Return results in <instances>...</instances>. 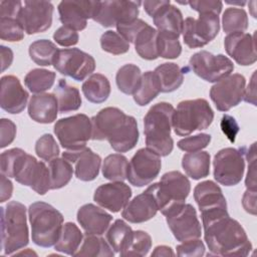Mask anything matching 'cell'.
<instances>
[{
  "mask_svg": "<svg viewBox=\"0 0 257 257\" xmlns=\"http://www.w3.org/2000/svg\"><path fill=\"white\" fill-rule=\"evenodd\" d=\"M211 142V136L208 134H198L193 137H188L182 139L178 142L177 146L180 150L184 152L194 153L201 151L206 148Z\"/></svg>",
  "mask_w": 257,
  "mask_h": 257,
  "instance_id": "681fc988",
  "label": "cell"
},
{
  "mask_svg": "<svg viewBox=\"0 0 257 257\" xmlns=\"http://www.w3.org/2000/svg\"><path fill=\"white\" fill-rule=\"evenodd\" d=\"M158 202L159 210L166 215L170 210L185 203L191 191L189 179L179 171L163 175L159 183L151 185Z\"/></svg>",
  "mask_w": 257,
  "mask_h": 257,
  "instance_id": "ba28073f",
  "label": "cell"
},
{
  "mask_svg": "<svg viewBox=\"0 0 257 257\" xmlns=\"http://www.w3.org/2000/svg\"><path fill=\"white\" fill-rule=\"evenodd\" d=\"M161 92L158 78L154 71H146L141 78L140 85L134 95L137 104L144 106L149 104Z\"/></svg>",
  "mask_w": 257,
  "mask_h": 257,
  "instance_id": "e575fe53",
  "label": "cell"
},
{
  "mask_svg": "<svg viewBox=\"0 0 257 257\" xmlns=\"http://www.w3.org/2000/svg\"><path fill=\"white\" fill-rule=\"evenodd\" d=\"M194 199L200 209L202 222L228 214L227 202L222 190L213 181L199 183L194 189Z\"/></svg>",
  "mask_w": 257,
  "mask_h": 257,
  "instance_id": "ac0fdd59",
  "label": "cell"
},
{
  "mask_svg": "<svg viewBox=\"0 0 257 257\" xmlns=\"http://www.w3.org/2000/svg\"><path fill=\"white\" fill-rule=\"evenodd\" d=\"M35 153L40 159L50 162L54 158H57L60 152L54 138L50 134H45L37 140L35 144Z\"/></svg>",
  "mask_w": 257,
  "mask_h": 257,
  "instance_id": "c3c4849f",
  "label": "cell"
},
{
  "mask_svg": "<svg viewBox=\"0 0 257 257\" xmlns=\"http://www.w3.org/2000/svg\"><path fill=\"white\" fill-rule=\"evenodd\" d=\"M248 159V173L245 181L246 187L249 190H256V155H255V144H253L247 152H245Z\"/></svg>",
  "mask_w": 257,
  "mask_h": 257,
  "instance_id": "11a10c76",
  "label": "cell"
},
{
  "mask_svg": "<svg viewBox=\"0 0 257 257\" xmlns=\"http://www.w3.org/2000/svg\"><path fill=\"white\" fill-rule=\"evenodd\" d=\"M214 119V111L204 98L181 101L173 114V128L177 136L186 137L195 131L209 127Z\"/></svg>",
  "mask_w": 257,
  "mask_h": 257,
  "instance_id": "52a82bcc",
  "label": "cell"
},
{
  "mask_svg": "<svg viewBox=\"0 0 257 257\" xmlns=\"http://www.w3.org/2000/svg\"><path fill=\"white\" fill-rule=\"evenodd\" d=\"M158 211V202L150 186L145 192L136 196L125 205L121 212V217L131 223L139 224L154 218Z\"/></svg>",
  "mask_w": 257,
  "mask_h": 257,
  "instance_id": "cb8c5ba5",
  "label": "cell"
},
{
  "mask_svg": "<svg viewBox=\"0 0 257 257\" xmlns=\"http://www.w3.org/2000/svg\"><path fill=\"white\" fill-rule=\"evenodd\" d=\"M1 240L6 255L24 248L29 242L26 207L17 201L1 207Z\"/></svg>",
  "mask_w": 257,
  "mask_h": 257,
  "instance_id": "8992f818",
  "label": "cell"
},
{
  "mask_svg": "<svg viewBox=\"0 0 257 257\" xmlns=\"http://www.w3.org/2000/svg\"><path fill=\"white\" fill-rule=\"evenodd\" d=\"M1 70L4 71L5 69H7L12 61H13V52L9 47H6L4 45H1Z\"/></svg>",
  "mask_w": 257,
  "mask_h": 257,
  "instance_id": "be15d7a7",
  "label": "cell"
},
{
  "mask_svg": "<svg viewBox=\"0 0 257 257\" xmlns=\"http://www.w3.org/2000/svg\"><path fill=\"white\" fill-rule=\"evenodd\" d=\"M54 94L57 99L58 110L61 113L77 110L81 106L79 90L75 86L69 85L63 78L57 81Z\"/></svg>",
  "mask_w": 257,
  "mask_h": 257,
  "instance_id": "1f68e13d",
  "label": "cell"
},
{
  "mask_svg": "<svg viewBox=\"0 0 257 257\" xmlns=\"http://www.w3.org/2000/svg\"><path fill=\"white\" fill-rule=\"evenodd\" d=\"M82 92L85 98L92 103L104 102L110 94V83L101 73L91 74L82 83Z\"/></svg>",
  "mask_w": 257,
  "mask_h": 257,
  "instance_id": "4dcf8cb0",
  "label": "cell"
},
{
  "mask_svg": "<svg viewBox=\"0 0 257 257\" xmlns=\"http://www.w3.org/2000/svg\"><path fill=\"white\" fill-rule=\"evenodd\" d=\"M219 15L207 12L200 13L199 17H187L183 25V39L190 48H199L211 42L219 33Z\"/></svg>",
  "mask_w": 257,
  "mask_h": 257,
  "instance_id": "8fae6325",
  "label": "cell"
},
{
  "mask_svg": "<svg viewBox=\"0 0 257 257\" xmlns=\"http://www.w3.org/2000/svg\"><path fill=\"white\" fill-rule=\"evenodd\" d=\"M29 94L23 88L20 80L14 75L1 77V108L9 113H20L24 110Z\"/></svg>",
  "mask_w": 257,
  "mask_h": 257,
  "instance_id": "d4e9b609",
  "label": "cell"
},
{
  "mask_svg": "<svg viewBox=\"0 0 257 257\" xmlns=\"http://www.w3.org/2000/svg\"><path fill=\"white\" fill-rule=\"evenodd\" d=\"M205 254V245L199 238L182 242L177 246L178 256L188 257H201Z\"/></svg>",
  "mask_w": 257,
  "mask_h": 257,
  "instance_id": "816d5d0a",
  "label": "cell"
},
{
  "mask_svg": "<svg viewBox=\"0 0 257 257\" xmlns=\"http://www.w3.org/2000/svg\"><path fill=\"white\" fill-rule=\"evenodd\" d=\"M174 106L169 102L154 104L144 117V134L147 148L160 157L170 155L174 148L171 137Z\"/></svg>",
  "mask_w": 257,
  "mask_h": 257,
  "instance_id": "277c9868",
  "label": "cell"
},
{
  "mask_svg": "<svg viewBox=\"0 0 257 257\" xmlns=\"http://www.w3.org/2000/svg\"><path fill=\"white\" fill-rule=\"evenodd\" d=\"M157 40L158 30L148 24L137 34L134 40L137 53L147 60L157 59L159 57Z\"/></svg>",
  "mask_w": 257,
  "mask_h": 257,
  "instance_id": "d6a6232c",
  "label": "cell"
},
{
  "mask_svg": "<svg viewBox=\"0 0 257 257\" xmlns=\"http://www.w3.org/2000/svg\"><path fill=\"white\" fill-rule=\"evenodd\" d=\"M132 197V190L123 182H112L100 185L94 192L93 200L100 207L112 213L125 207Z\"/></svg>",
  "mask_w": 257,
  "mask_h": 257,
  "instance_id": "603a6c76",
  "label": "cell"
},
{
  "mask_svg": "<svg viewBox=\"0 0 257 257\" xmlns=\"http://www.w3.org/2000/svg\"><path fill=\"white\" fill-rule=\"evenodd\" d=\"M220 126L222 132L226 135V137L229 139V141L231 143L235 142L236 136L239 133V124L237 123L236 119L229 115V114H224L221 118V122H220Z\"/></svg>",
  "mask_w": 257,
  "mask_h": 257,
  "instance_id": "6f0895ef",
  "label": "cell"
},
{
  "mask_svg": "<svg viewBox=\"0 0 257 257\" xmlns=\"http://www.w3.org/2000/svg\"><path fill=\"white\" fill-rule=\"evenodd\" d=\"M13 192V185L11 181L4 175L1 174V197L0 202L3 203L11 198Z\"/></svg>",
  "mask_w": 257,
  "mask_h": 257,
  "instance_id": "94428289",
  "label": "cell"
},
{
  "mask_svg": "<svg viewBox=\"0 0 257 257\" xmlns=\"http://www.w3.org/2000/svg\"><path fill=\"white\" fill-rule=\"evenodd\" d=\"M28 217L33 243L44 248L55 245L63 227L62 214L45 202H35L28 208Z\"/></svg>",
  "mask_w": 257,
  "mask_h": 257,
  "instance_id": "5b68a950",
  "label": "cell"
},
{
  "mask_svg": "<svg viewBox=\"0 0 257 257\" xmlns=\"http://www.w3.org/2000/svg\"><path fill=\"white\" fill-rule=\"evenodd\" d=\"M51 190H57L66 186L73 174L72 165L64 158H54L48 165Z\"/></svg>",
  "mask_w": 257,
  "mask_h": 257,
  "instance_id": "f35d334b",
  "label": "cell"
},
{
  "mask_svg": "<svg viewBox=\"0 0 257 257\" xmlns=\"http://www.w3.org/2000/svg\"><path fill=\"white\" fill-rule=\"evenodd\" d=\"M54 134L63 149H81L91 139V120L83 113L60 118L54 124Z\"/></svg>",
  "mask_w": 257,
  "mask_h": 257,
  "instance_id": "9c48e42d",
  "label": "cell"
},
{
  "mask_svg": "<svg viewBox=\"0 0 257 257\" xmlns=\"http://www.w3.org/2000/svg\"><path fill=\"white\" fill-rule=\"evenodd\" d=\"M141 1H96L92 19L103 27L116 26L138 18Z\"/></svg>",
  "mask_w": 257,
  "mask_h": 257,
  "instance_id": "9a60e30c",
  "label": "cell"
},
{
  "mask_svg": "<svg viewBox=\"0 0 257 257\" xmlns=\"http://www.w3.org/2000/svg\"><path fill=\"white\" fill-rule=\"evenodd\" d=\"M77 221L85 234L102 235L112 220V216L93 204L81 206L76 215Z\"/></svg>",
  "mask_w": 257,
  "mask_h": 257,
  "instance_id": "484cf974",
  "label": "cell"
},
{
  "mask_svg": "<svg viewBox=\"0 0 257 257\" xmlns=\"http://www.w3.org/2000/svg\"><path fill=\"white\" fill-rule=\"evenodd\" d=\"M246 79L242 74L234 73L217 81L210 89V97L220 111H228L244 98Z\"/></svg>",
  "mask_w": 257,
  "mask_h": 257,
  "instance_id": "e0dca14e",
  "label": "cell"
},
{
  "mask_svg": "<svg viewBox=\"0 0 257 257\" xmlns=\"http://www.w3.org/2000/svg\"><path fill=\"white\" fill-rule=\"evenodd\" d=\"M188 4L190 7L199 12V13H207V12H212L217 15L220 14L222 8H223V3L219 0H199V1H189Z\"/></svg>",
  "mask_w": 257,
  "mask_h": 257,
  "instance_id": "db71d44e",
  "label": "cell"
},
{
  "mask_svg": "<svg viewBox=\"0 0 257 257\" xmlns=\"http://www.w3.org/2000/svg\"><path fill=\"white\" fill-rule=\"evenodd\" d=\"M57 51V46L48 39L36 40L29 46L30 58L41 66L53 65Z\"/></svg>",
  "mask_w": 257,
  "mask_h": 257,
  "instance_id": "60d3db41",
  "label": "cell"
},
{
  "mask_svg": "<svg viewBox=\"0 0 257 257\" xmlns=\"http://www.w3.org/2000/svg\"><path fill=\"white\" fill-rule=\"evenodd\" d=\"M161 157L148 148H143L131 159L126 179L135 187H144L152 183L160 174Z\"/></svg>",
  "mask_w": 257,
  "mask_h": 257,
  "instance_id": "5bb4252c",
  "label": "cell"
},
{
  "mask_svg": "<svg viewBox=\"0 0 257 257\" xmlns=\"http://www.w3.org/2000/svg\"><path fill=\"white\" fill-rule=\"evenodd\" d=\"M91 120V140H106L118 153L131 151L139 141V128L134 116L117 107H104Z\"/></svg>",
  "mask_w": 257,
  "mask_h": 257,
  "instance_id": "6da1fadb",
  "label": "cell"
},
{
  "mask_svg": "<svg viewBox=\"0 0 257 257\" xmlns=\"http://www.w3.org/2000/svg\"><path fill=\"white\" fill-rule=\"evenodd\" d=\"M0 169L2 175L14 178L16 182L30 187L39 195L51 190L49 169L22 149L14 148L3 152L0 157Z\"/></svg>",
  "mask_w": 257,
  "mask_h": 257,
  "instance_id": "3957f363",
  "label": "cell"
},
{
  "mask_svg": "<svg viewBox=\"0 0 257 257\" xmlns=\"http://www.w3.org/2000/svg\"><path fill=\"white\" fill-rule=\"evenodd\" d=\"M222 25L225 33L243 32L248 28V16L244 9L230 7L222 16Z\"/></svg>",
  "mask_w": 257,
  "mask_h": 257,
  "instance_id": "7bdbcfd3",
  "label": "cell"
},
{
  "mask_svg": "<svg viewBox=\"0 0 257 257\" xmlns=\"http://www.w3.org/2000/svg\"><path fill=\"white\" fill-rule=\"evenodd\" d=\"M53 39L59 45L68 47V46L75 45L78 42L79 36H78V33L75 30H73V29H71L67 26L62 25L61 27H59L54 32Z\"/></svg>",
  "mask_w": 257,
  "mask_h": 257,
  "instance_id": "f5cc1de1",
  "label": "cell"
},
{
  "mask_svg": "<svg viewBox=\"0 0 257 257\" xmlns=\"http://www.w3.org/2000/svg\"><path fill=\"white\" fill-rule=\"evenodd\" d=\"M62 158L74 166L75 177L83 182L94 180L99 173L101 158L89 148L83 147L78 150H67Z\"/></svg>",
  "mask_w": 257,
  "mask_h": 257,
  "instance_id": "44dd1931",
  "label": "cell"
},
{
  "mask_svg": "<svg viewBox=\"0 0 257 257\" xmlns=\"http://www.w3.org/2000/svg\"><path fill=\"white\" fill-rule=\"evenodd\" d=\"M133 230L123 220L117 219L109 226L106 232V241L114 252L121 253L127 246L132 235Z\"/></svg>",
  "mask_w": 257,
  "mask_h": 257,
  "instance_id": "74e56055",
  "label": "cell"
},
{
  "mask_svg": "<svg viewBox=\"0 0 257 257\" xmlns=\"http://www.w3.org/2000/svg\"><path fill=\"white\" fill-rule=\"evenodd\" d=\"M158 54L159 57L174 59L180 56L182 52V46L179 41V37L171 34L158 31Z\"/></svg>",
  "mask_w": 257,
  "mask_h": 257,
  "instance_id": "f6af8a7d",
  "label": "cell"
},
{
  "mask_svg": "<svg viewBox=\"0 0 257 257\" xmlns=\"http://www.w3.org/2000/svg\"><path fill=\"white\" fill-rule=\"evenodd\" d=\"M0 37L10 42L23 39L24 29L17 18H0Z\"/></svg>",
  "mask_w": 257,
  "mask_h": 257,
  "instance_id": "7dc6e473",
  "label": "cell"
},
{
  "mask_svg": "<svg viewBox=\"0 0 257 257\" xmlns=\"http://www.w3.org/2000/svg\"><path fill=\"white\" fill-rule=\"evenodd\" d=\"M53 5L49 1H24L18 21L27 34L46 31L52 24Z\"/></svg>",
  "mask_w": 257,
  "mask_h": 257,
  "instance_id": "d6986e66",
  "label": "cell"
},
{
  "mask_svg": "<svg viewBox=\"0 0 257 257\" xmlns=\"http://www.w3.org/2000/svg\"><path fill=\"white\" fill-rule=\"evenodd\" d=\"M202 223L205 241L212 255L245 257L252 250L245 230L229 214Z\"/></svg>",
  "mask_w": 257,
  "mask_h": 257,
  "instance_id": "7a4b0ae2",
  "label": "cell"
},
{
  "mask_svg": "<svg viewBox=\"0 0 257 257\" xmlns=\"http://www.w3.org/2000/svg\"><path fill=\"white\" fill-rule=\"evenodd\" d=\"M0 133H1V141L0 148L3 149L10 145L16 136V125L15 123L7 118H2L0 120Z\"/></svg>",
  "mask_w": 257,
  "mask_h": 257,
  "instance_id": "9f6ffc18",
  "label": "cell"
},
{
  "mask_svg": "<svg viewBox=\"0 0 257 257\" xmlns=\"http://www.w3.org/2000/svg\"><path fill=\"white\" fill-rule=\"evenodd\" d=\"M55 72L43 68L30 70L24 78L26 87L33 93H42L52 87L55 80Z\"/></svg>",
  "mask_w": 257,
  "mask_h": 257,
  "instance_id": "b9f144b4",
  "label": "cell"
},
{
  "mask_svg": "<svg viewBox=\"0 0 257 257\" xmlns=\"http://www.w3.org/2000/svg\"><path fill=\"white\" fill-rule=\"evenodd\" d=\"M148 25L147 22H145L142 19H135L130 22H124V23H119L116 25L117 32L130 43H134V40L137 36V34Z\"/></svg>",
  "mask_w": 257,
  "mask_h": 257,
  "instance_id": "f907efd6",
  "label": "cell"
},
{
  "mask_svg": "<svg viewBox=\"0 0 257 257\" xmlns=\"http://www.w3.org/2000/svg\"><path fill=\"white\" fill-rule=\"evenodd\" d=\"M23 6L21 1H1L0 2V18H17L19 16L20 10Z\"/></svg>",
  "mask_w": 257,
  "mask_h": 257,
  "instance_id": "680465c9",
  "label": "cell"
},
{
  "mask_svg": "<svg viewBox=\"0 0 257 257\" xmlns=\"http://www.w3.org/2000/svg\"><path fill=\"white\" fill-rule=\"evenodd\" d=\"M161 92H172L177 90L184 81V72L182 68L173 62H165L154 70Z\"/></svg>",
  "mask_w": 257,
  "mask_h": 257,
  "instance_id": "f1b7e54d",
  "label": "cell"
},
{
  "mask_svg": "<svg viewBox=\"0 0 257 257\" xmlns=\"http://www.w3.org/2000/svg\"><path fill=\"white\" fill-rule=\"evenodd\" d=\"M53 67L60 74L81 81L94 71L95 60L79 48H64L58 49Z\"/></svg>",
  "mask_w": 257,
  "mask_h": 257,
  "instance_id": "7c38bea8",
  "label": "cell"
},
{
  "mask_svg": "<svg viewBox=\"0 0 257 257\" xmlns=\"http://www.w3.org/2000/svg\"><path fill=\"white\" fill-rule=\"evenodd\" d=\"M242 204L246 212L256 215V190H249L244 193Z\"/></svg>",
  "mask_w": 257,
  "mask_h": 257,
  "instance_id": "91938a15",
  "label": "cell"
},
{
  "mask_svg": "<svg viewBox=\"0 0 257 257\" xmlns=\"http://www.w3.org/2000/svg\"><path fill=\"white\" fill-rule=\"evenodd\" d=\"M100 46L102 50L119 55L128 51L130 43L116 31L107 30L100 37Z\"/></svg>",
  "mask_w": 257,
  "mask_h": 257,
  "instance_id": "bcb514c9",
  "label": "cell"
},
{
  "mask_svg": "<svg viewBox=\"0 0 257 257\" xmlns=\"http://www.w3.org/2000/svg\"><path fill=\"white\" fill-rule=\"evenodd\" d=\"M245 148H225L214 157V179L223 186H236L245 170Z\"/></svg>",
  "mask_w": 257,
  "mask_h": 257,
  "instance_id": "30bf717a",
  "label": "cell"
},
{
  "mask_svg": "<svg viewBox=\"0 0 257 257\" xmlns=\"http://www.w3.org/2000/svg\"><path fill=\"white\" fill-rule=\"evenodd\" d=\"M96 1H61L58 4L59 19L64 26L75 31L83 30L87 25V19H92Z\"/></svg>",
  "mask_w": 257,
  "mask_h": 257,
  "instance_id": "ffe728a7",
  "label": "cell"
},
{
  "mask_svg": "<svg viewBox=\"0 0 257 257\" xmlns=\"http://www.w3.org/2000/svg\"><path fill=\"white\" fill-rule=\"evenodd\" d=\"M128 161L121 154L108 155L102 164V175L113 182H122L126 179Z\"/></svg>",
  "mask_w": 257,
  "mask_h": 257,
  "instance_id": "ab89813d",
  "label": "cell"
},
{
  "mask_svg": "<svg viewBox=\"0 0 257 257\" xmlns=\"http://www.w3.org/2000/svg\"><path fill=\"white\" fill-rule=\"evenodd\" d=\"M191 70L208 82H217L228 76L234 70V64L224 54H213L201 50L193 54L189 60Z\"/></svg>",
  "mask_w": 257,
  "mask_h": 257,
  "instance_id": "4fadbf2b",
  "label": "cell"
},
{
  "mask_svg": "<svg viewBox=\"0 0 257 257\" xmlns=\"http://www.w3.org/2000/svg\"><path fill=\"white\" fill-rule=\"evenodd\" d=\"M224 46L227 54L240 65H252L257 60L255 34L230 33L224 39Z\"/></svg>",
  "mask_w": 257,
  "mask_h": 257,
  "instance_id": "7402d4cb",
  "label": "cell"
},
{
  "mask_svg": "<svg viewBox=\"0 0 257 257\" xmlns=\"http://www.w3.org/2000/svg\"><path fill=\"white\" fill-rule=\"evenodd\" d=\"M175 253L173 252V250L171 249V247L169 246H165V245H161V246H157L155 248V250L152 253V257L154 256H174Z\"/></svg>",
  "mask_w": 257,
  "mask_h": 257,
  "instance_id": "e7e4bbea",
  "label": "cell"
},
{
  "mask_svg": "<svg viewBox=\"0 0 257 257\" xmlns=\"http://www.w3.org/2000/svg\"><path fill=\"white\" fill-rule=\"evenodd\" d=\"M152 247L151 236L142 230H137L133 232L132 238L125 247V249L120 253L121 256H146Z\"/></svg>",
  "mask_w": 257,
  "mask_h": 257,
  "instance_id": "ee69618b",
  "label": "cell"
},
{
  "mask_svg": "<svg viewBox=\"0 0 257 257\" xmlns=\"http://www.w3.org/2000/svg\"><path fill=\"white\" fill-rule=\"evenodd\" d=\"M182 167L193 180L206 178L210 174V154L203 151L188 153L182 158Z\"/></svg>",
  "mask_w": 257,
  "mask_h": 257,
  "instance_id": "f546056e",
  "label": "cell"
},
{
  "mask_svg": "<svg viewBox=\"0 0 257 257\" xmlns=\"http://www.w3.org/2000/svg\"><path fill=\"white\" fill-rule=\"evenodd\" d=\"M141 78L142 72L140 67L132 63L121 66L115 75L116 85L124 94H134L140 85Z\"/></svg>",
  "mask_w": 257,
  "mask_h": 257,
  "instance_id": "8d00e7d4",
  "label": "cell"
},
{
  "mask_svg": "<svg viewBox=\"0 0 257 257\" xmlns=\"http://www.w3.org/2000/svg\"><path fill=\"white\" fill-rule=\"evenodd\" d=\"M58 103L53 93H37L31 96L28 103V114L39 123H51L57 117Z\"/></svg>",
  "mask_w": 257,
  "mask_h": 257,
  "instance_id": "4316f807",
  "label": "cell"
},
{
  "mask_svg": "<svg viewBox=\"0 0 257 257\" xmlns=\"http://www.w3.org/2000/svg\"><path fill=\"white\" fill-rule=\"evenodd\" d=\"M82 233L79 228L71 222H67L63 225L60 237L54 249L67 255H74L82 243Z\"/></svg>",
  "mask_w": 257,
  "mask_h": 257,
  "instance_id": "836d02e7",
  "label": "cell"
},
{
  "mask_svg": "<svg viewBox=\"0 0 257 257\" xmlns=\"http://www.w3.org/2000/svg\"><path fill=\"white\" fill-rule=\"evenodd\" d=\"M167 224L177 241L185 242L201 237V223L191 204H182L166 215Z\"/></svg>",
  "mask_w": 257,
  "mask_h": 257,
  "instance_id": "2e32d148",
  "label": "cell"
},
{
  "mask_svg": "<svg viewBox=\"0 0 257 257\" xmlns=\"http://www.w3.org/2000/svg\"><path fill=\"white\" fill-rule=\"evenodd\" d=\"M152 18L159 32L171 34L176 37L181 35L184 25L183 14L170 1L166 0Z\"/></svg>",
  "mask_w": 257,
  "mask_h": 257,
  "instance_id": "83f0119b",
  "label": "cell"
},
{
  "mask_svg": "<svg viewBox=\"0 0 257 257\" xmlns=\"http://www.w3.org/2000/svg\"><path fill=\"white\" fill-rule=\"evenodd\" d=\"M255 74H256V71H254V73H253V75H252V78H251L250 83L248 84L247 88H245L244 98H243L246 102H250V103H252L253 105H256V101H255V98H256Z\"/></svg>",
  "mask_w": 257,
  "mask_h": 257,
  "instance_id": "6125c7cd",
  "label": "cell"
},
{
  "mask_svg": "<svg viewBox=\"0 0 257 257\" xmlns=\"http://www.w3.org/2000/svg\"><path fill=\"white\" fill-rule=\"evenodd\" d=\"M114 251L109 244L100 235L85 234L80 248L75 252L74 256H99L111 257Z\"/></svg>",
  "mask_w": 257,
  "mask_h": 257,
  "instance_id": "d590c367",
  "label": "cell"
}]
</instances>
